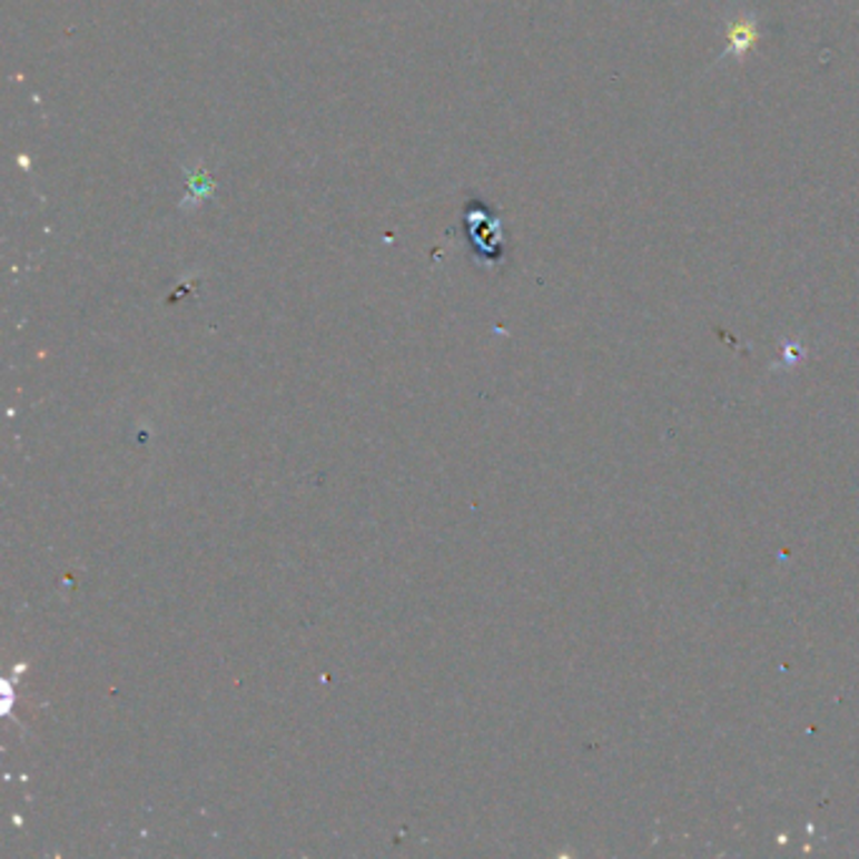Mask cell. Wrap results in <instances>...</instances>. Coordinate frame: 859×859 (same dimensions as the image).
<instances>
[{
	"label": "cell",
	"mask_w": 859,
	"mask_h": 859,
	"mask_svg": "<svg viewBox=\"0 0 859 859\" xmlns=\"http://www.w3.org/2000/svg\"><path fill=\"white\" fill-rule=\"evenodd\" d=\"M757 43H759V23H757V18L737 16L729 23L727 53H723V56H737V59H743V56H747V51H751Z\"/></svg>",
	"instance_id": "obj_1"
}]
</instances>
